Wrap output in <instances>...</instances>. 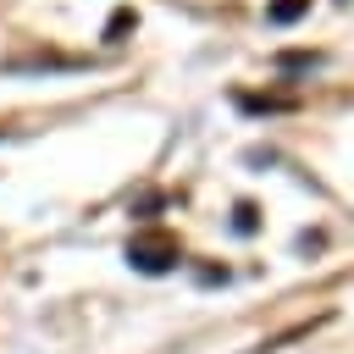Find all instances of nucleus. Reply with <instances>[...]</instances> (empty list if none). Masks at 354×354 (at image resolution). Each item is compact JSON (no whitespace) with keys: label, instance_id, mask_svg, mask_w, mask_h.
<instances>
[{"label":"nucleus","instance_id":"obj_1","mask_svg":"<svg viewBox=\"0 0 354 354\" xmlns=\"http://www.w3.org/2000/svg\"><path fill=\"white\" fill-rule=\"evenodd\" d=\"M127 260H133L138 271H166V266L177 260V243H171V238H133V243H127Z\"/></svg>","mask_w":354,"mask_h":354},{"label":"nucleus","instance_id":"obj_2","mask_svg":"<svg viewBox=\"0 0 354 354\" xmlns=\"http://www.w3.org/2000/svg\"><path fill=\"white\" fill-rule=\"evenodd\" d=\"M304 6H310V0H277V6H271V22H293Z\"/></svg>","mask_w":354,"mask_h":354}]
</instances>
